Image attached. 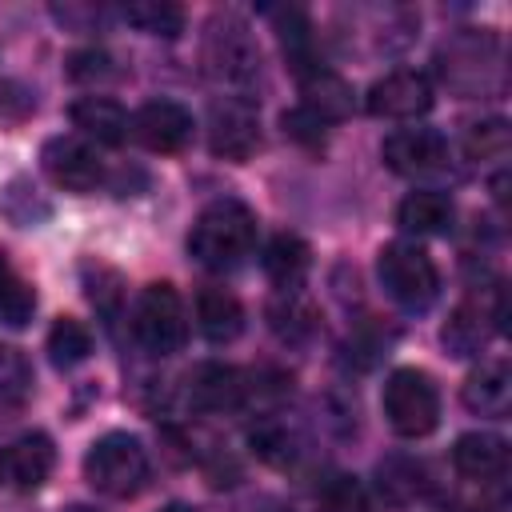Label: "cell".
I'll use <instances>...</instances> for the list:
<instances>
[{
    "label": "cell",
    "mask_w": 512,
    "mask_h": 512,
    "mask_svg": "<svg viewBox=\"0 0 512 512\" xmlns=\"http://www.w3.org/2000/svg\"><path fill=\"white\" fill-rule=\"evenodd\" d=\"M252 248H256V212L240 200L208 204L188 232V252L212 272L236 268Z\"/></svg>",
    "instance_id": "1"
},
{
    "label": "cell",
    "mask_w": 512,
    "mask_h": 512,
    "mask_svg": "<svg viewBox=\"0 0 512 512\" xmlns=\"http://www.w3.org/2000/svg\"><path fill=\"white\" fill-rule=\"evenodd\" d=\"M84 480L112 500H128L144 488L148 480V452L136 436L128 432H108L100 436L88 456H84Z\"/></svg>",
    "instance_id": "2"
},
{
    "label": "cell",
    "mask_w": 512,
    "mask_h": 512,
    "mask_svg": "<svg viewBox=\"0 0 512 512\" xmlns=\"http://www.w3.org/2000/svg\"><path fill=\"white\" fill-rule=\"evenodd\" d=\"M376 272H380L384 292L404 312H424L440 296V272H436L432 256L420 244H408V240L384 244L380 248V260H376Z\"/></svg>",
    "instance_id": "3"
},
{
    "label": "cell",
    "mask_w": 512,
    "mask_h": 512,
    "mask_svg": "<svg viewBox=\"0 0 512 512\" xmlns=\"http://www.w3.org/2000/svg\"><path fill=\"white\" fill-rule=\"evenodd\" d=\"M132 336L140 340L144 352L152 356H172L184 348L188 340V316H184V300L180 292L160 280V284H148L140 296H136V308H132Z\"/></svg>",
    "instance_id": "4"
},
{
    "label": "cell",
    "mask_w": 512,
    "mask_h": 512,
    "mask_svg": "<svg viewBox=\"0 0 512 512\" xmlns=\"http://www.w3.org/2000/svg\"><path fill=\"white\" fill-rule=\"evenodd\" d=\"M384 416L392 432L416 440L428 436L440 424V392L428 372L420 368H396L384 384Z\"/></svg>",
    "instance_id": "5"
},
{
    "label": "cell",
    "mask_w": 512,
    "mask_h": 512,
    "mask_svg": "<svg viewBox=\"0 0 512 512\" xmlns=\"http://www.w3.org/2000/svg\"><path fill=\"white\" fill-rule=\"evenodd\" d=\"M204 60H208L212 76H220V80H232V84L252 80L256 68H260V52H256V40H252L248 24L236 20V16H216L208 24Z\"/></svg>",
    "instance_id": "6"
},
{
    "label": "cell",
    "mask_w": 512,
    "mask_h": 512,
    "mask_svg": "<svg viewBox=\"0 0 512 512\" xmlns=\"http://www.w3.org/2000/svg\"><path fill=\"white\" fill-rule=\"evenodd\" d=\"M128 132L140 148H148L156 156H172L192 140V112L176 100H148L128 120Z\"/></svg>",
    "instance_id": "7"
},
{
    "label": "cell",
    "mask_w": 512,
    "mask_h": 512,
    "mask_svg": "<svg viewBox=\"0 0 512 512\" xmlns=\"http://www.w3.org/2000/svg\"><path fill=\"white\" fill-rule=\"evenodd\" d=\"M208 148L224 160H248L260 148V120L248 100L224 96L208 112Z\"/></svg>",
    "instance_id": "8"
},
{
    "label": "cell",
    "mask_w": 512,
    "mask_h": 512,
    "mask_svg": "<svg viewBox=\"0 0 512 512\" xmlns=\"http://www.w3.org/2000/svg\"><path fill=\"white\" fill-rule=\"evenodd\" d=\"M432 108V84L416 68H396L368 88V112L384 120H416Z\"/></svg>",
    "instance_id": "9"
},
{
    "label": "cell",
    "mask_w": 512,
    "mask_h": 512,
    "mask_svg": "<svg viewBox=\"0 0 512 512\" xmlns=\"http://www.w3.org/2000/svg\"><path fill=\"white\" fill-rule=\"evenodd\" d=\"M384 164L396 172V176H432L444 168L448 160V144L440 132L432 128H400L384 140L380 148Z\"/></svg>",
    "instance_id": "10"
},
{
    "label": "cell",
    "mask_w": 512,
    "mask_h": 512,
    "mask_svg": "<svg viewBox=\"0 0 512 512\" xmlns=\"http://www.w3.org/2000/svg\"><path fill=\"white\" fill-rule=\"evenodd\" d=\"M44 172L64 192H92L100 184V160L80 136H56L44 144Z\"/></svg>",
    "instance_id": "11"
},
{
    "label": "cell",
    "mask_w": 512,
    "mask_h": 512,
    "mask_svg": "<svg viewBox=\"0 0 512 512\" xmlns=\"http://www.w3.org/2000/svg\"><path fill=\"white\" fill-rule=\"evenodd\" d=\"M300 96H304L300 108H308L324 124L328 120H344L352 112V88H348V80L336 76L332 68H320V64H312L308 72H300Z\"/></svg>",
    "instance_id": "12"
},
{
    "label": "cell",
    "mask_w": 512,
    "mask_h": 512,
    "mask_svg": "<svg viewBox=\"0 0 512 512\" xmlns=\"http://www.w3.org/2000/svg\"><path fill=\"white\" fill-rule=\"evenodd\" d=\"M188 396L200 412H232L244 400V376L228 364H200L188 376Z\"/></svg>",
    "instance_id": "13"
},
{
    "label": "cell",
    "mask_w": 512,
    "mask_h": 512,
    "mask_svg": "<svg viewBox=\"0 0 512 512\" xmlns=\"http://www.w3.org/2000/svg\"><path fill=\"white\" fill-rule=\"evenodd\" d=\"M452 464H456L460 476L488 484V480L504 476V468H508V444L500 436H492V432H468V436L456 440Z\"/></svg>",
    "instance_id": "14"
},
{
    "label": "cell",
    "mask_w": 512,
    "mask_h": 512,
    "mask_svg": "<svg viewBox=\"0 0 512 512\" xmlns=\"http://www.w3.org/2000/svg\"><path fill=\"white\" fill-rule=\"evenodd\" d=\"M4 464H8V476L20 492H32L48 480L52 464H56V448L44 432H24L8 452H4Z\"/></svg>",
    "instance_id": "15"
},
{
    "label": "cell",
    "mask_w": 512,
    "mask_h": 512,
    "mask_svg": "<svg viewBox=\"0 0 512 512\" xmlns=\"http://www.w3.org/2000/svg\"><path fill=\"white\" fill-rule=\"evenodd\" d=\"M72 124L88 140L108 144V148L124 144V136H128V112L116 100H108V96H84V100H76L72 104Z\"/></svg>",
    "instance_id": "16"
},
{
    "label": "cell",
    "mask_w": 512,
    "mask_h": 512,
    "mask_svg": "<svg viewBox=\"0 0 512 512\" xmlns=\"http://www.w3.org/2000/svg\"><path fill=\"white\" fill-rule=\"evenodd\" d=\"M452 200L436 188H420V192H408L396 208V224L404 232H416V236H440L452 228Z\"/></svg>",
    "instance_id": "17"
},
{
    "label": "cell",
    "mask_w": 512,
    "mask_h": 512,
    "mask_svg": "<svg viewBox=\"0 0 512 512\" xmlns=\"http://www.w3.org/2000/svg\"><path fill=\"white\" fill-rule=\"evenodd\" d=\"M464 404L480 416H508V404H512V376H508V364L492 360V364H480L468 380H464Z\"/></svg>",
    "instance_id": "18"
},
{
    "label": "cell",
    "mask_w": 512,
    "mask_h": 512,
    "mask_svg": "<svg viewBox=\"0 0 512 512\" xmlns=\"http://www.w3.org/2000/svg\"><path fill=\"white\" fill-rule=\"evenodd\" d=\"M196 324H200V332H204L212 344H228V340H236L240 328H244V308H240V300H236L232 292H224V288H204V292L196 296Z\"/></svg>",
    "instance_id": "19"
},
{
    "label": "cell",
    "mask_w": 512,
    "mask_h": 512,
    "mask_svg": "<svg viewBox=\"0 0 512 512\" xmlns=\"http://www.w3.org/2000/svg\"><path fill=\"white\" fill-rule=\"evenodd\" d=\"M308 264H312V252H308V244H304L300 236H292V232L272 236L268 248H264V272H268V280H272L280 292H296L300 280H304V272H308Z\"/></svg>",
    "instance_id": "20"
},
{
    "label": "cell",
    "mask_w": 512,
    "mask_h": 512,
    "mask_svg": "<svg viewBox=\"0 0 512 512\" xmlns=\"http://www.w3.org/2000/svg\"><path fill=\"white\" fill-rule=\"evenodd\" d=\"M32 308H36V292L28 288V280L0 256V324L8 328H20L32 320Z\"/></svg>",
    "instance_id": "21"
},
{
    "label": "cell",
    "mask_w": 512,
    "mask_h": 512,
    "mask_svg": "<svg viewBox=\"0 0 512 512\" xmlns=\"http://www.w3.org/2000/svg\"><path fill=\"white\" fill-rule=\"evenodd\" d=\"M124 20L148 36H176L184 28V8L172 0H132L124 4Z\"/></svg>",
    "instance_id": "22"
},
{
    "label": "cell",
    "mask_w": 512,
    "mask_h": 512,
    "mask_svg": "<svg viewBox=\"0 0 512 512\" xmlns=\"http://www.w3.org/2000/svg\"><path fill=\"white\" fill-rule=\"evenodd\" d=\"M88 352H92V332L80 320L60 316L52 324V332H48V356H52V364L56 368H76L80 360H88Z\"/></svg>",
    "instance_id": "23"
},
{
    "label": "cell",
    "mask_w": 512,
    "mask_h": 512,
    "mask_svg": "<svg viewBox=\"0 0 512 512\" xmlns=\"http://www.w3.org/2000/svg\"><path fill=\"white\" fill-rule=\"evenodd\" d=\"M272 20H276L280 44H284L288 60L296 64V72H308L312 68V28H308V16L300 8H276Z\"/></svg>",
    "instance_id": "24"
},
{
    "label": "cell",
    "mask_w": 512,
    "mask_h": 512,
    "mask_svg": "<svg viewBox=\"0 0 512 512\" xmlns=\"http://www.w3.org/2000/svg\"><path fill=\"white\" fill-rule=\"evenodd\" d=\"M488 312L480 308V304H464V308H456V316L448 320V328H444V344L456 352V356H472L484 340H488Z\"/></svg>",
    "instance_id": "25"
},
{
    "label": "cell",
    "mask_w": 512,
    "mask_h": 512,
    "mask_svg": "<svg viewBox=\"0 0 512 512\" xmlns=\"http://www.w3.org/2000/svg\"><path fill=\"white\" fill-rule=\"evenodd\" d=\"M464 152H468L472 160L504 156V152H508V124H504V120L472 124V128H468V136H464Z\"/></svg>",
    "instance_id": "26"
},
{
    "label": "cell",
    "mask_w": 512,
    "mask_h": 512,
    "mask_svg": "<svg viewBox=\"0 0 512 512\" xmlns=\"http://www.w3.org/2000/svg\"><path fill=\"white\" fill-rule=\"evenodd\" d=\"M280 124H284V136H292L296 144H304V148H324V128H328V124H324L320 116H312L308 108L284 112Z\"/></svg>",
    "instance_id": "27"
},
{
    "label": "cell",
    "mask_w": 512,
    "mask_h": 512,
    "mask_svg": "<svg viewBox=\"0 0 512 512\" xmlns=\"http://www.w3.org/2000/svg\"><path fill=\"white\" fill-rule=\"evenodd\" d=\"M332 512H368V500H364V488L356 484V480H336V488H332Z\"/></svg>",
    "instance_id": "28"
},
{
    "label": "cell",
    "mask_w": 512,
    "mask_h": 512,
    "mask_svg": "<svg viewBox=\"0 0 512 512\" xmlns=\"http://www.w3.org/2000/svg\"><path fill=\"white\" fill-rule=\"evenodd\" d=\"M72 80H92V76H108V56L104 52H76L72 56Z\"/></svg>",
    "instance_id": "29"
},
{
    "label": "cell",
    "mask_w": 512,
    "mask_h": 512,
    "mask_svg": "<svg viewBox=\"0 0 512 512\" xmlns=\"http://www.w3.org/2000/svg\"><path fill=\"white\" fill-rule=\"evenodd\" d=\"M160 512H192V508H188V504H164Z\"/></svg>",
    "instance_id": "30"
},
{
    "label": "cell",
    "mask_w": 512,
    "mask_h": 512,
    "mask_svg": "<svg viewBox=\"0 0 512 512\" xmlns=\"http://www.w3.org/2000/svg\"><path fill=\"white\" fill-rule=\"evenodd\" d=\"M68 512H96V508H88V504H72Z\"/></svg>",
    "instance_id": "31"
},
{
    "label": "cell",
    "mask_w": 512,
    "mask_h": 512,
    "mask_svg": "<svg viewBox=\"0 0 512 512\" xmlns=\"http://www.w3.org/2000/svg\"><path fill=\"white\" fill-rule=\"evenodd\" d=\"M8 476V464H4V452H0V480Z\"/></svg>",
    "instance_id": "32"
}]
</instances>
